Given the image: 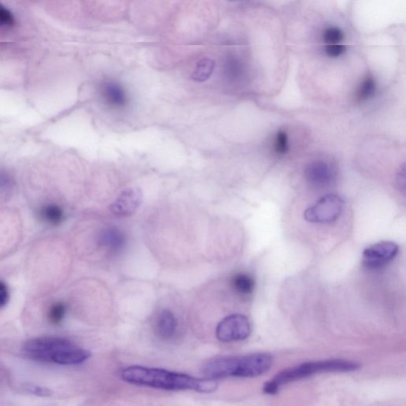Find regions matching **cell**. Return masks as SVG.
Returning <instances> with one entry per match:
<instances>
[{"mask_svg": "<svg viewBox=\"0 0 406 406\" xmlns=\"http://www.w3.org/2000/svg\"><path fill=\"white\" fill-rule=\"evenodd\" d=\"M122 378L131 384L165 390H195L209 393L218 387L215 379H197L187 374L142 366L125 368Z\"/></svg>", "mask_w": 406, "mask_h": 406, "instance_id": "6da1fadb", "label": "cell"}, {"mask_svg": "<svg viewBox=\"0 0 406 406\" xmlns=\"http://www.w3.org/2000/svg\"><path fill=\"white\" fill-rule=\"evenodd\" d=\"M359 365L352 361L341 359L309 362L295 367L289 368L272 379L278 387L293 382V381L313 376L314 374L323 372H349L359 369Z\"/></svg>", "mask_w": 406, "mask_h": 406, "instance_id": "7a4b0ae2", "label": "cell"}, {"mask_svg": "<svg viewBox=\"0 0 406 406\" xmlns=\"http://www.w3.org/2000/svg\"><path fill=\"white\" fill-rule=\"evenodd\" d=\"M72 345L65 338L46 336L25 342L23 351L32 359L54 364L63 350Z\"/></svg>", "mask_w": 406, "mask_h": 406, "instance_id": "3957f363", "label": "cell"}, {"mask_svg": "<svg viewBox=\"0 0 406 406\" xmlns=\"http://www.w3.org/2000/svg\"><path fill=\"white\" fill-rule=\"evenodd\" d=\"M343 209L344 201L339 195H328L308 208L304 211V218L312 223H331L339 219Z\"/></svg>", "mask_w": 406, "mask_h": 406, "instance_id": "277c9868", "label": "cell"}, {"mask_svg": "<svg viewBox=\"0 0 406 406\" xmlns=\"http://www.w3.org/2000/svg\"><path fill=\"white\" fill-rule=\"evenodd\" d=\"M251 327L244 315L233 314L222 320L216 329V336L221 342L243 340L250 336Z\"/></svg>", "mask_w": 406, "mask_h": 406, "instance_id": "5b68a950", "label": "cell"}, {"mask_svg": "<svg viewBox=\"0 0 406 406\" xmlns=\"http://www.w3.org/2000/svg\"><path fill=\"white\" fill-rule=\"evenodd\" d=\"M273 363L271 355L258 353L237 357L234 377L253 378L268 371Z\"/></svg>", "mask_w": 406, "mask_h": 406, "instance_id": "8992f818", "label": "cell"}, {"mask_svg": "<svg viewBox=\"0 0 406 406\" xmlns=\"http://www.w3.org/2000/svg\"><path fill=\"white\" fill-rule=\"evenodd\" d=\"M398 252L399 247L395 242L381 241L366 247L363 252V262L367 268L378 269L395 259Z\"/></svg>", "mask_w": 406, "mask_h": 406, "instance_id": "52a82bcc", "label": "cell"}, {"mask_svg": "<svg viewBox=\"0 0 406 406\" xmlns=\"http://www.w3.org/2000/svg\"><path fill=\"white\" fill-rule=\"evenodd\" d=\"M142 193L138 188H129L121 194L111 206V211L118 218L130 217L142 205Z\"/></svg>", "mask_w": 406, "mask_h": 406, "instance_id": "ba28073f", "label": "cell"}, {"mask_svg": "<svg viewBox=\"0 0 406 406\" xmlns=\"http://www.w3.org/2000/svg\"><path fill=\"white\" fill-rule=\"evenodd\" d=\"M307 180L315 187H326L334 178V171L330 165L322 161L312 162L304 171Z\"/></svg>", "mask_w": 406, "mask_h": 406, "instance_id": "9c48e42d", "label": "cell"}, {"mask_svg": "<svg viewBox=\"0 0 406 406\" xmlns=\"http://www.w3.org/2000/svg\"><path fill=\"white\" fill-rule=\"evenodd\" d=\"M125 244V235L118 228L113 226L106 228L99 235L98 245L111 253L122 251Z\"/></svg>", "mask_w": 406, "mask_h": 406, "instance_id": "30bf717a", "label": "cell"}, {"mask_svg": "<svg viewBox=\"0 0 406 406\" xmlns=\"http://www.w3.org/2000/svg\"><path fill=\"white\" fill-rule=\"evenodd\" d=\"M176 317L168 309H164L156 317V333L162 339L173 338L177 328Z\"/></svg>", "mask_w": 406, "mask_h": 406, "instance_id": "8fae6325", "label": "cell"}, {"mask_svg": "<svg viewBox=\"0 0 406 406\" xmlns=\"http://www.w3.org/2000/svg\"><path fill=\"white\" fill-rule=\"evenodd\" d=\"M39 217L44 223L49 226H59L65 219L63 209L56 204H48L41 208Z\"/></svg>", "mask_w": 406, "mask_h": 406, "instance_id": "7c38bea8", "label": "cell"}, {"mask_svg": "<svg viewBox=\"0 0 406 406\" xmlns=\"http://www.w3.org/2000/svg\"><path fill=\"white\" fill-rule=\"evenodd\" d=\"M103 94L108 103L111 105L120 106L125 103V94L123 88L113 82H109L104 86Z\"/></svg>", "mask_w": 406, "mask_h": 406, "instance_id": "4fadbf2b", "label": "cell"}, {"mask_svg": "<svg viewBox=\"0 0 406 406\" xmlns=\"http://www.w3.org/2000/svg\"><path fill=\"white\" fill-rule=\"evenodd\" d=\"M233 288L238 293L243 295H251L255 288V281L249 275L240 273L232 279Z\"/></svg>", "mask_w": 406, "mask_h": 406, "instance_id": "5bb4252c", "label": "cell"}, {"mask_svg": "<svg viewBox=\"0 0 406 406\" xmlns=\"http://www.w3.org/2000/svg\"><path fill=\"white\" fill-rule=\"evenodd\" d=\"M215 67V61L211 59H204L197 63L192 79L195 82H204L212 75Z\"/></svg>", "mask_w": 406, "mask_h": 406, "instance_id": "9a60e30c", "label": "cell"}, {"mask_svg": "<svg viewBox=\"0 0 406 406\" xmlns=\"http://www.w3.org/2000/svg\"><path fill=\"white\" fill-rule=\"evenodd\" d=\"M376 81H374L372 76H367L359 88L357 94V100L362 102L369 99L376 92Z\"/></svg>", "mask_w": 406, "mask_h": 406, "instance_id": "2e32d148", "label": "cell"}, {"mask_svg": "<svg viewBox=\"0 0 406 406\" xmlns=\"http://www.w3.org/2000/svg\"><path fill=\"white\" fill-rule=\"evenodd\" d=\"M66 314V304L61 302H56L49 309L48 320L52 325L57 326L65 319Z\"/></svg>", "mask_w": 406, "mask_h": 406, "instance_id": "e0dca14e", "label": "cell"}, {"mask_svg": "<svg viewBox=\"0 0 406 406\" xmlns=\"http://www.w3.org/2000/svg\"><path fill=\"white\" fill-rule=\"evenodd\" d=\"M323 37L327 46H332L339 44L344 39V34L340 28L330 27L324 32Z\"/></svg>", "mask_w": 406, "mask_h": 406, "instance_id": "ac0fdd59", "label": "cell"}, {"mask_svg": "<svg viewBox=\"0 0 406 406\" xmlns=\"http://www.w3.org/2000/svg\"><path fill=\"white\" fill-rule=\"evenodd\" d=\"M275 149L278 154H285L289 151L288 137L287 133L279 130L275 141Z\"/></svg>", "mask_w": 406, "mask_h": 406, "instance_id": "d6986e66", "label": "cell"}, {"mask_svg": "<svg viewBox=\"0 0 406 406\" xmlns=\"http://www.w3.org/2000/svg\"><path fill=\"white\" fill-rule=\"evenodd\" d=\"M14 16H13L11 12L0 4V28L11 27L14 24Z\"/></svg>", "mask_w": 406, "mask_h": 406, "instance_id": "ffe728a7", "label": "cell"}, {"mask_svg": "<svg viewBox=\"0 0 406 406\" xmlns=\"http://www.w3.org/2000/svg\"><path fill=\"white\" fill-rule=\"evenodd\" d=\"M25 390L31 393V395H35L36 396L50 397L52 395V391L46 388V387L30 385L25 386Z\"/></svg>", "mask_w": 406, "mask_h": 406, "instance_id": "44dd1931", "label": "cell"}, {"mask_svg": "<svg viewBox=\"0 0 406 406\" xmlns=\"http://www.w3.org/2000/svg\"><path fill=\"white\" fill-rule=\"evenodd\" d=\"M346 47L345 44H332V46H327L326 53L328 56L338 57L345 52Z\"/></svg>", "mask_w": 406, "mask_h": 406, "instance_id": "7402d4cb", "label": "cell"}, {"mask_svg": "<svg viewBox=\"0 0 406 406\" xmlns=\"http://www.w3.org/2000/svg\"><path fill=\"white\" fill-rule=\"evenodd\" d=\"M9 293L8 288L4 283L0 281V309L4 307L8 303Z\"/></svg>", "mask_w": 406, "mask_h": 406, "instance_id": "603a6c76", "label": "cell"}, {"mask_svg": "<svg viewBox=\"0 0 406 406\" xmlns=\"http://www.w3.org/2000/svg\"><path fill=\"white\" fill-rule=\"evenodd\" d=\"M278 387L270 381V382L265 383L264 386V392L265 393H269V395H275V393L278 391Z\"/></svg>", "mask_w": 406, "mask_h": 406, "instance_id": "cb8c5ba5", "label": "cell"}, {"mask_svg": "<svg viewBox=\"0 0 406 406\" xmlns=\"http://www.w3.org/2000/svg\"><path fill=\"white\" fill-rule=\"evenodd\" d=\"M11 181L8 174L0 173V188H8L10 186Z\"/></svg>", "mask_w": 406, "mask_h": 406, "instance_id": "d4e9b609", "label": "cell"}, {"mask_svg": "<svg viewBox=\"0 0 406 406\" xmlns=\"http://www.w3.org/2000/svg\"><path fill=\"white\" fill-rule=\"evenodd\" d=\"M398 182V186L400 187V188L402 189V192H405V168H402V171H400Z\"/></svg>", "mask_w": 406, "mask_h": 406, "instance_id": "484cf974", "label": "cell"}]
</instances>
